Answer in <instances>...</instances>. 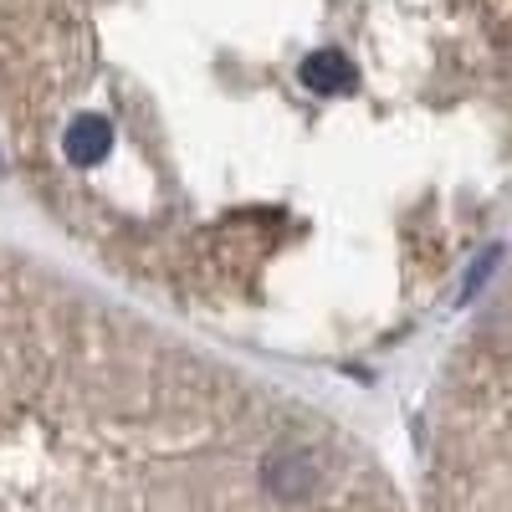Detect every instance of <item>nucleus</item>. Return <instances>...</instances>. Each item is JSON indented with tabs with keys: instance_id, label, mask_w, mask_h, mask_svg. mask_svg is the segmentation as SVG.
Segmentation results:
<instances>
[{
	"instance_id": "1",
	"label": "nucleus",
	"mask_w": 512,
	"mask_h": 512,
	"mask_svg": "<svg viewBox=\"0 0 512 512\" xmlns=\"http://www.w3.org/2000/svg\"><path fill=\"white\" fill-rule=\"evenodd\" d=\"M369 0H0V139L139 292L256 349L333 308Z\"/></svg>"
},
{
	"instance_id": "2",
	"label": "nucleus",
	"mask_w": 512,
	"mask_h": 512,
	"mask_svg": "<svg viewBox=\"0 0 512 512\" xmlns=\"http://www.w3.org/2000/svg\"><path fill=\"white\" fill-rule=\"evenodd\" d=\"M0 512H405L328 415L0 246Z\"/></svg>"
}]
</instances>
